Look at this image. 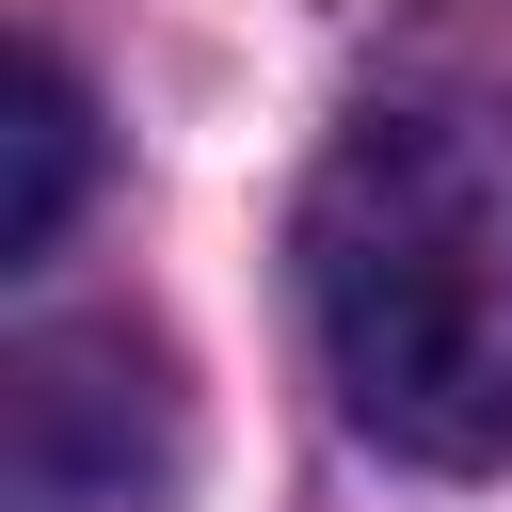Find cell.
Wrapping results in <instances>:
<instances>
[{
  "label": "cell",
  "instance_id": "1",
  "mask_svg": "<svg viewBox=\"0 0 512 512\" xmlns=\"http://www.w3.org/2000/svg\"><path fill=\"white\" fill-rule=\"evenodd\" d=\"M304 336L368 448L400 464H512V112L496 96H384L304 176Z\"/></svg>",
  "mask_w": 512,
  "mask_h": 512
},
{
  "label": "cell",
  "instance_id": "2",
  "mask_svg": "<svg viewBox=\"0 0 512 512\" xmlns=\"http://www.w3.org/2000/svg\"><path fill=\"white\" fill-rule=\"evenodd\" d=\"M16 512H176L192 480V384L144 320H32L0 368Z\"/></svg>",
  "mask_w": 512,
  "mask_h": 512
},
{
  "label": "cell",
  "instance_id": "3",
  "mask_svg": "<svg viewBox=\"0 0 512 512\" xmlns=\"http://www.w3.org/2000/svg\"><path fill=\"white\" fill-rule=\"evenodd\" d=\"M16 176H0V256H48L64 240V208H80V176H96V112H80V64L32 32L16 48Z\"/></svg>",
  "mask_w": 512,
  "mask_h": 512
}]
</instances>
